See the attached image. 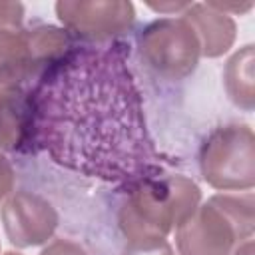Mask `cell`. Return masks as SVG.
<instances>
[{
	"instance_id": "1",
	"label": "cell",
	"mask_w": 255,
	"mask_h": 255,
	"mask_svg": "<svg viewBox=\"0 0 255 255\" xmlns=\"http://www.w3.org/2000/svg\"><path fill=\"white\" fill-rule=\"evenodd\" d=\"M28 94L32 147L60 167L128 185L157 173V151L122 40L76 44Z\"/></svg>"
},
{
	"instance_id": "2",
	"label": "cell",
	"mask_w": 255,
	"mask_h": 255,
	"mask_svg": "<svg viewBox=\"0 0 255 255\" xmlns=\"http://www.w3.org/2000/svg\"><path fill=\"white\" fill-rule=\"evenodd\" d=\"M201 203V189L185 175H149L129 185L118 225L129 241L167 239Z\"/></svg>"
},
{
	"instance_id": "3",
	"label": "cell",
	"mask_w": 255,
	"mask_h": 255,
	"mask_svg": "<svg viewBox=\"0 0 255 255\" xmlns=\"http://www.w3.org/2000/svg\"><path fill=\"white\" fill-rule=\"evenodd\" d=\"M253 191L211 195L177 225V255H231L239 241L253 237Z\"/></svg>"
},
{
	"instance_id": "4",
	"label": "cell",
	"mask_w": 255,
	"mask_h": 255,
	"mask_svg": "<svg viewBox=\"0 0 255 255\" xmlns=\"http://www.w3.org/2000/svg\"><path fill=\"white\" fill-rule=\"evenodd\" d=\"M201 177L219 191H251L255 185V135L247 124L215 128L199 147Z\"/></svg>"
},
{
	"instance_id": "5",
	"label": "cell",
	"mask_w": 255,
	"mask_h": 255,
	"mask_svg": "<svg viewBox=\"0 0 255 255\" xmlns=\"http://www.w3.org/2000/svg\"><path fill=\"white\" fill-rule=\"evenodd\" d=\"M137 50L147 68L169 82L185 80L199 64L201 50L191 26L179 18H159L141 28Z\"/></svg>"
},
{
	"instance_id": "6",
	"label": "cell",
	"mask_w": 255,
	"mask_h": 255,
	"mask_svg": "<svg viewBox=\"0 0 255 255\" xmlns=\"http://www.w3.org/2000/svg\"><path fill=\"white\" fill-rule=\"evenodd\" d=\"M54 10L78 44L118 42L135 22V8L128 0H60Z\"/></svg>"
},
{
	"instance_id": "7",
	"label": "cell",
	"mask_w": 255,
	"mask_h": 255,
	"mask_svg": "<svg viewBox=\"0 0 255 255\" xmlns=\"http://www.w3.org/2000/svg\"><path fill=\"white\" fill-rule=\"evenodd\" d=\"M0 219L10 243L20 249L48 243L60 223L56 207L34 191H12L0 207Z\"/></svg>"
},
{
	"instance_id": "8",
	"label": "cell",
	"mask_w": 255,
	"mask_h": 255,
	"mask_svg": "<svg viewBox=\"0 0 255 255\" xmlns=\"http://www.w3.org/2000/svg\"><path fill=\"white\" fill-rule=\"evenodd\" d=\"M0 151H34L32 104L24 86L0 88Z\"/></svg>"
},
{
	"instance_id": "9",
	"label": "cell",
	"mask_w": 255,
	"mask_h": 255,
	"mask_svg": "<svg viewBox=\"0 0 255 255\" xmlns=\"http://www.w3.org/2000/svg\"><path fill=\"white\" fill-rule=\"evenodd\" d=\"M181 18L191 26L201 56L219 58L235 42L237 26L235 20L219 10H215L209 2H191V6L181 14Z\"/></svg>"
},
{
	"instance_id": "10",
	"label": "cell",
	"mask_w": 255,
	"mask_h": 255,
	"mask_svg": "<svg viewBox=\"0 0 255 255\" xmlns=\"http://www.w3.org/2000/svg\"><path fill=\"white\" fill-rule=\"evenodd\" d=\"M26 32L32 56V84L48 68H52L64 56H68L78 44L64 28L50 24H38L34 28H26Z\"/></svg>"
},
{
	"instance_id": "11",
	"label": "cell",
	"mask_w": 255,
	"mask_h": 255,
	"mask_svg": "<svg viewBox=\"0 0 255 255\" xmlns=\"http://www.w3.org/2000/svg\"><path fill=\"white\" fill-rule=\"evenodd\" d=\"M32 84V56L26 28H0V88Z\"/></svg>"
},
{
	"instance_id": "12",
	"label": "cell",
	"mask_w": 255,
	"mask_h": 255,
	"mask_svg": "<svg viewBox=\"0 0 255 255\" xmlns=\"http://www.w3.org/2000/svg\"><path fill=\"white\" fill-rule=\"evenodd\" d=\"M255 48L245 44L225 62L223 68V86L227 98L241 110L251 112L255 108V80H253Z\"/></svg>"
},
{
	"instance_id": "13",
	"label": "cell",
	"mask_w": 255,
	"mask_h": 255,
	"mask_svg": "<svg viewBox=\"0 0 255 255\" xmlns=\"http://www.w3.org/2000/svg\"><path fill=\"white\" fill-rule=\"evenodd\" d=\"M122 255H175L173 247L167 239H153V241H129Z\"/></svg>"
},
{
	"instance_id": "14",
	"label": "cell",
	"mask_w": 255,
	"mask_h": 255,
	"mask_svg": "<svg viewBox=\"0 0 255 255\" xmlns=\"http://www.w3.org/2000/svg\"><path fill=\"white\" fill-rule=\"evenodd\" d=\"M24 6L0 0V28H24Z\"/></svg>"
},
{
	"instance_id": "15",
	"label": "cell",
	"mask_w": 255,
	"mask_h": 255,
	"mask_svg": "<svg viewBox=\"0 0 255 255\" xmlns=\"http://www.w3.org/2000/svg\"><path fill=\"white\" fill-rule=\"evenodd\" d=\"M40 255H88V251L74 239H68V237H58L54 241H50L42 251Z\"/></svg>"
},
{
	"instance_id": "16",
	"label": "cell",
	"mask_w": 255,
	"mask_h": 255,
	"mask_svg": "<svg viewBox=\"0 0 255 255\" xmlns=\"http://www.w3.org/2000/svg\"><path fill=\"white\" fill-rule=\"evenodd\" d=\"M16 183V171L12 167V161L0 151V203L6 201V197L14 191Z\"/></svg>"
},
{
	"instance_id": "17",
	"label": "cell",
	"mask_w": 255,
	"mask_h": 255,
	"mask_svg": "<svg viewBox=\"0 0 255 255\" xmlns=\"http://www.w3.org/2000/svg\"><path fill=\"white\" fill-rule=\"evenodd\" d=\"M145 6L157 14H163V16H181L189 6L191 2H179V0H163V2H151L147 0Z\"/></svg>"
},
{
	"instance_id": "18",
	"label": "cell",
	"mask_w": 255,
	"mask_h": 255,
	"mask_svg": "<svg viewBox=\"0 0 255 255\" xmlns=\"http://www.w3.org/2000/svg\"><path fill=\"white\" fill-rule=\"evenodd\" d=\"M209 4L215 8V10H219V12H223V14H227V16H231V14H245V12H249L251 8H253V2H211L209 0Z\"/></svg>"
},
{
	"instance_id": "19",
	"label": "cell",
	"mask_w": 255,
	"mask_h": 255,
	"mask_svg": "<svg viewBox=\"0 0 255 255\" xmlns=\"http://www.w3.org/2000/svg\"><path fill=\"white\" fill-rule=\"evenodd\" d=\"M231 255H253V237L239 241V243L233 247Z\"/></svg>"
},
{
	"instance_id": "20",
	"label": "cell",
	"mask_w": 255,
	"mask_h": 255,
	"mask_svg": "<svg viewBox=\"0 0 255 255\" xmlns=\"http://www.w3.org/2000/svg\"><path fill=\"white\" fill-rule=\"evenodd\" d=\"M4 255H22V253H18V251H8V253H4Z\"/></svg>"
}]
</instances>
